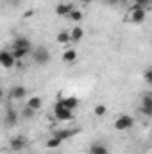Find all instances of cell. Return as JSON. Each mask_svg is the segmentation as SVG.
<instances>
[{
	"label": "cell",
	"mask_w": 152,
	"mask_h": 154,
	"mask_svg": "<svg viewBox=\"0 0 152 154\" xmlns=\"http://www.w3.org/2000/svg\"><path fill=\"white\" fill-rule=\"evenodd\" d=\"M134 125V118L131 115H120L114 120V129L116 131H127Z\"/></svg>",
	"instance_id": "obj_1"
},
{
	"label": "cell",
	"mask_w": 152,
	"mask_h": 154,
	"mask_svg": "<svg viewBox=\"0 0 152 154\" xmlns=\"http://www.w3.org/2000/svg\"><path fill=\"white\" fill-rule=\"evenodd\" d=\"M32 57H34V61H36L38 65H47V63L50 61V54H48V50H47L45 47H38V48H34Z\"/></svg>",
	"instance_id": "obj_2"
},
{
	"label": "cell",
	"mask_w": 152,
	"mask_h": 154,
	"mask_svg": "<svg viewBox=\"0 0 152 154\" xmlns=\"http://www.w3.org/2000/svg\"><path fill=\"white\" fill-rule=\"evenodd\" d=\"M14 63H16V59L13 57L11 50H7V48L0 50V66H4V68H13Z\"/></svg>",
	"instance_id": "obj_3"
},
{
	"label": "cell",
	"mask_w": 152,
	"mask_h": 154,
	"mask_svg": "<svg viewBox=\"0 0 152 154\" xmlns=\"http://www.w3.org/2000/svg\"><path fill=\"white\" fill-rule=\"evenodd\" d=\"M54 115H56L57 120H72V118H74V113H72L70 109L63 108L61 102H56V106H54Z\"/></svg>",
	"instance_id": "obj_4"
},
{
	"label": "cell",
	"mask_w": 152,
	"mask_h": 154,
	"mask_svg": "<svg viewBox=\"0 0 152 154\" xmlns=\"http://www.w3.org/2000/svg\"><path fill=\"white\" fill-rule=\"evenodd\" d=\"M11 48H20V50H27V52H31L32 45H31V39L29 38H25V36H18V38H14L13 45H11Z\"/></svg>",
	"instance_id": "obj_5"
},
{
	"label": "cell",
	"mask_w": 152,
	"mask_h": 154,
	"mask_svg": "<svg viewBox=\"0 0 152 154\" xmlns=\"http://www.w3.org/2000/svg\"><path fill=\"white\" fill-rule=\"evenodd\" d=\"M129 20L132 23H143L145 22V9H132L129 14Z\"/></svg>",
	"instance_id": "obj_6"
},
{
	"label": "cell",
	"mask_w": 152,
	"mask_h": 154,
	"mask_svg": "<svg viewBox=\"0 0 152 154\" xmlns=\"http://www.w3.org/2000/svg\"><path fill=\"white\" fill-rule=\"evenodd\" d=\"M141 113L145 116H152V97L150 95H145L143 99H141Z\"/></svg>",
	"instance_id": "obj_7"
},
{
	"label": "cell",
	"mask_w": 152,
	"mask_h": 154,
	"mask_svg": "<svg viewBox=\"0 0 152 154\" xmlns=\"http://www.w3.org/2000/svg\"><path fill=\"white\" fill-rule=\"evenodd\" d=\"M25 145H27V140H25L23 136H14V138L9 142V147H11L13 151H16V152H18V151H22Z\"/></svg>",
	"instance_id": "obj_8"
},
{
	"label": "cell",
	"mask_w": 152,
	"mask_h": 154,
	"mask_svg": "<svg viewBox=\"0 0 152 154\" xmlns=\"http://www.w3.org/2000/svg\"><path fill=\"white\" fill-rule=\"evenodd\" d=\"M25 95H27L25 86H14V88H11V91H9V97H11V99H16V100H22Z\"/></svg>",
	"instance_id": "obj_9"
},
{
	"label": "cell",
	"mask_w": 152,
	"mask_h": 154,
	"mask_svg": "<svg viewBox=\"0 0 152 154\" xmlns=\"http://www.w3.org/2000/svg\"><path fill=\"white\" fill-rule=\"evenodd\" d=\"M75 133H79V129H63V131H56L52 136H56V138H59L61 142H65V140H68V138H72Z\"/></svg>",
	"instance_id": "obj_10"
},
{
	"label": "cell",
	"mask_w": 152,
	"mask_h": 154,
	"mask_svg": "<svg viewBox=\"0 0 152 154\" xmlns=\"http://www.w3.org/2000/svg\"><path fill=\"white\" fill-rule=\"evenodd\" d=\"M70 11H74V4H57L56 5V14L57 16H68Z\"/></svg>",
	"instance_id": "obj_11"
},
{
	"label": "cell",
	"mask_w": 152,
	"mask_h": 154,
	"mask_svg": "<svg viewBox=\"0 0 152 154\" xmlns=\"http://www.w3.org/2000/svg\"><path fill=\"white\" fill-rule=\"evenodd\" d=\"M18 122V113L14 111V108H7L5 111V124L7 125H14Z\"/></svg>",
	"instance_id": "obj_12"
},
{
	"label": "cell",
	"mask_w": 152,
	"mask_h": 154,
	"mask_svg": "<svg viewBox=\"0 0 152 154\" xmlns=\"http://www.w3.org/2000/svg\"><path fill=\"white\" fill-rule=\"evenodd\" d=\"M61 102V106L63 108H66V109H75L77 108V104H79V100H77L75 97H66V99H63V100H59Z\"/></svg>",
	"instance_id": "obj_13"
},
{
	"label": "cell",
	"mask_w": 152,
	"mask_h": 154,
	"mask_svg": "<svg viewBox=\"0 0 152 154\" xmlns=\"http://www.w3.org/2000/svg\"><path fill=\"white\" fill-rule=\"evenodd\" d=\"M90 154H109V151H108V147L102 145V143H93V145L90 147Z\"/></svg>",
	"instance_id": "obj_14"
},
{
	"label": "cell",
	"mask_w": 152,
	"mask_h": 154,
	"mask_svg": "<svg viewBox=\"0 0 152 154\" xmlns=\"http://www.w3.org/2000/svg\"><path fill=\"white\" fill-rule=\"evenodd\" d=\"M25 106H29V108H32L34 111H38L39 108L43 106V100H41V97H31L29 100H27V104Z\"/></svg>",
	"instance_id": "obj_15"
},
{
	"label": "cell",
	"mask_w": 152,
	"mask_h": 154,
	"mask_svg": "<svg viewBox=\"0 0 152 154\" xmlns=\"http://www.w3.org/2000/svg\"><path fill=\"white\" fill-rule=\"evenodd\" d=\"M75 59H77V52L74 48H68V50L63 54V61H65V63H70V65H72V63H75Z\"/></svg>",
	"instance_id": "obj_16"
},
{
	"label": "cell",
	"mask_w": 152,
	"mask_h": 154,
	"mask_svg": "<svg viewBox=\"0 0 152 154\" xmlns=\"http://www.w3.org/2000/svg\"><path fill=\"white\" fill-rule=\"evenodd\" d=\"M56 39H57V43H61V45H68L72 39H70V32L68 31H61L57 36H56Z\"/></svg>",
	"instance_id": "obj_17"
},
{
	"label": "cell",
	"mask_w": 152,
	"mask_h": 154,
	"mask_svg": "<svg viewBox=\"0 0 152 154\" xmlns=\"http://www.w3.org/2000/svg\"><path fill=\"white\" fill-rule=\"evenodd\" d=\"M82 36H84L82 27H75V29H72V32H70V39H72V41H79Z\"/></svg>",
	"instance_id": "obj_18"
},
{
	"label": "cell",
	"mask_w": 152,
	"mask_h": 154,
	"mask_svg": "<svg viewBox=\"0 0 152 154\" xmlns=\"http://www.w3.org/2000/svg\"><path fill=\"white\" fill-rule=\"evenodd\" d=\"M11 54H13V57H14L16 61H22L29 52H27V50H20V48H11Z\"/></svg>",
	"instance_id": "obj_19"
},
{
	"label": "cell",
	"mask_w": 152,
	"mask_h": 154,
	"mask_svg": "<svg viewBox=\"0 0 152 154\" xmlns=\"http://www.w3.org/2000/svg\"><path fill=\"white\" fill-rule=\"evenodd\" d=\"M34 115H36V111H34L32 108H29V106H23V108H22V116H23L25 120H29V118H32Z\"/></svg>",
	"instance_id": "obj_20"
},
{
	"label": "cell",
	"mask_w": 152,
	"mask_h": 154,
	"mask_svg": "<svg viewBox=\"0 0 152 154\" xmlns=\"http://www.w3.org/2000/svg\"><path fill=\"white\" fill-rule=\"evenodd\" d=\"M61 143H63V142H61L59 138H56V136H52V138H50V140L47 142V147H48V149H57V147H59Z\"/></svg>",
	"instance_id": "obj_21"
},
{
	"label": "cell",
	"mask_w": 152,
	"mask_h": 154,
	"mask_svg": "<svg viewBox=\"0 0 152 154\" xmlns=\"http://www.w3.org/2000/svg\"><path fill=\"white\" fill-rule=\"evenodd\" d=\"M68 18H70L72 22H81V20H82V13L74 9V11H70V13H68Z\"/></svg>",
	"instance_id": "obj_22"
},
{
	"label": "cell",
	"mask_w": 152,
	"mask_h": 154,
	"mask_svg": "<svg viewBox=\"0 0 152 154\" xmlns=\"http://www.w3.org/2000/svg\"><path fill=\"white\" fill-rule=\"evenodd\" d=\"M149 5H150V0H136L134 5H132V9H145Z\"/></svg>",
	"instance_id": "obj_23"
},
{
	"label": "cell",
	"mask_w": 152,
	"mask_h": 154,
	"mask_svg": "<svg viewBox=\"0 0 152 154\" xmlns=\"http://www.w3.org/2000/svg\"><path fill=\"white\" fill-rule=\"evenodd\" d=\"M106 106L104 104H99V106H95V116H104L106 115Z\"/></svg>",
	"instance_id": "obj_24"
},
{
	"label": "cell",
	"mask_w": 152,
	"mask_h": 154,
	"mask_svg": "<svg viewBox=\"0 0 152 154\" xmlns=\"http://www.w3.org/2000/svg\"><path fill=\"white\" fill-rule=\"evenodd\" d=\"M143 79H145V82H147V84H150V82H152V70H150V68H149V70H145Z\"/></svg>",
	"instance_id": "obj_25"
},
{
	"label": "cell",
	"mask_w": 152,
	"mask_h": 154,
	"mask_svg": "<svg viewBox=\"0 0 152 154\" xmlns=\"http://www.w3.org/2000/svg\"><path fill=\"white\" fill-rule=\"evenodd\" d=\"M102 2H104L106 5H116V4H118L120 0H102Z\"/></svg>",
	"instance_id": "obj_26"
},
{
	"label": "cell",
	"mask_w": 152,
	"mask_h": 154,
	"mask_svg": "<svg viewBox=\"0 0 152 154\" xmlns=\"http://www.w3.org/2000/svg\"><path fill=\"white\" fill-rule=\"evenodd\" d=\"M2 99H4V91L0 90V100H2Z\"/></svg>",
	"instance_id": "obj_27"
},
{
	"label": "cell",
	"mask_w": 152,
	"mask_h": 154,
	"mask_svg": "<svg viewBox=\"0 0 152 154\" xmlns=\"http://www.w3.org/2000/svg\"><path fill=\"white\" fill-rule=\"evenodd\" d=\"M120 2H127V0H120Z\"/></svg>",
	"instance_id": "obj_28"
}]
</instances>
